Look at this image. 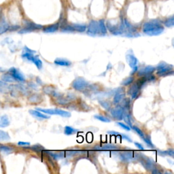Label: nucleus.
Instances as JSON below:
<instances>
[{
	"mask_svg": "<svg viewBox=\"0 0 174 174\" xmlns=\"http://www.w3.org/2000/svg\"><path fill=\"white\" fill-rule=\"evenodd\" d=\"M155 76L154 75L148 74L143 76H141L140 79L135 82H133L127 91V94L130 95L131 99H135L140 96V91L141 89L149 82H153L155 80Z\"/></svg>",
	"mask_w": 174,
	"mask_h": 174,
	"instance_id": "obj_1",
	"label": "nucleus"
},
{
	"mask_svg": "<svg viewBox=\"0 0 174 174\" xmlns=\"http://www.w3.org/2000/svg\"><path fill=\"white\" fill-rule=\"evenodd\" d=\"M165 28L160 21L158 19L146 22L143 24L142 31L144 34L150 36H156L161 34L164 31Z\"/></svg>",
	"mask_w": 174,
	"mask_h": 174,
	"instance_id": "obj_2",
	"label": "nucleus"
},
{
	"mask_svg": "<svg viewBox=\"0 0 174 174\" xmlns=\"http://www.w3.org/2000/svg\"><path fill=\"white\" fill-rule=\"evenodd\" d=\"M155 68L156 70V74L159 77H165L173 74V66L165 62H160Z\"/></svg>",
	"mask_w": 174,
	"mask_h": 174,
	"instance_id": "obj_3",
	"label": "nucleus"
},
{
	"mask_svg": "<svg viewBox=\"0 0 174 174\" xmlns=\"http://www.w3.org/2000/svg\"><path fill=\"white\" fill-rule=\"evenodd\" d=\"M37 110L44 113L48 115H58L60 116L64 117V118H69L71 116V113L67 111L61 110V109H43L40 108H35Z\"/></svg>",
	"mask_w": 174,
	"mask_h": 174,
	"instance_id": "obj_4",
	"label": "nucleus"
},
{
	"mask_svg": "<svg viewBox=\"0 0 174 174\" xmlns=\"http://www.w3.org/2000/svg\"><path fill=\"white\" fill-rule=\"evenodd\" d=\"M89 85V84L88 82L84 78L81 77L76 78L72 84L73 89H74L78 91H84V90L88 88Z\"/></svg>",
	"mask_w": 174,
	"mask_h": 174,
	"instance_id": "obj_5",
	"label": "nucleus"
},
{
	"mask_svg": "<svg viewBox=\"0 0 174 174\" xmlns=\"http://www.w3.org/2000/svg\"><path fill=\"white\" fill-rule=\"evenodd\" d=\"M86 34L90 36H96L101 35L100 29L98 21H90L88 26L86 27Z\"/></svg>",
	"mask_w": 174,
	"mask_h": 174,
	"instance_id": "obj_6",
	"label": "nucleus"
},
{
	"mask_svg": "<svg viewBox=\"0 0 174 174\" xmlns=\"http://www.w3.org/2000/svg\"><path fill=\"white\" fill-rule=\"evenodd\" d=\"M136 158H137L140 160V162L143 166V167L146 169V170L148 171H152L154 169H156V166H155L154 162L152 159H150L148 157H146L144 155H141L140 154H137V156Z\"/></svg>",
	"mask_w": 174,
	"mask_h": 174,
	"instance_id": "obj_7",
	"label": "nucleus"
},
{
	"mask_svg": "<svg viewBox=\"0 0 174 174\" xmlns=\"http://www.w3.org/2000/svg\"><path fill=\"white\" fill-rule=\"evenodd\" d=\"M127 62L129 67L132 69L131 74H133L137 72L138 68V59L133 54H127L126 55Z\"/></svg>",
	"mask_w": 174,
	"mask_h": 174,
	"instance_id": "obj_8",
	"label": "nucleus"
},
{
	"mask_svg": "<svg viewBox=\"0 0 174 174\" xmlns=\"http://www.w3.org/2000/svg\"><path fill=\"white\" fill-rule=\"evenodd\" d=\"M131 128L135 130L136 133H137V135L140 136L141 139H142L144 142H145L147 145H148L149 147H150V148H154V144L152 143V141H151L150 137L148 135L145 134L142 130H141L140 128L136 126H132Z\"/></svg>",
	"mask_w": 174,
	"mask_h": 174,
	"instance_id": "obj_9",
	"label": "nucleus"
},
{
	"mask_svg": "<svg viewBox=\"0 0 174 174\" xmlns=\"http://www.w3.org/2000/svg\"><path fill=\"white\" fill-rule=\"evenodd\" d=\"M42 26L40 24L33 23L31 21H26L25 22V27L24 29H21L19 31V34H25V33H29L34 31L36 29H40L42 28Z\"/></svg>",
	"mask_w": 174,
	"mask_h": 174,
	"instance_id": "obj_10",
	"label": "nucleus"
},
{
	"mask_svg": "<svg viewBox=\"0 0 174 174\" xmlns=\"http://www.w3.org/2000/svg\"><path fill=\"white\" fill-rule=\"evenodd\" d=\"M124 111V108L120 105L116 106V108L110 109V114L111 116H112L114 119L117 120V121H122V117H123Z\"/></svg>",
	"mask_w": 174,
	"mask_h": 174,
	"instance_id": "obj_11",
	"label": "nucleus"
},
{
	"mask_svg": "<svg viewBox=\"0 0 174 174\" xmlns=\"http://www.w3.org/2000/svg\"><path fill=\"white\" fill-rule=\"evenodd\" d=\"M9 73L12 76V78L14 79L15 81L23 82L25 80V78H24V75L15 67H11L9 69Z\"/></svg>",
	"mask_w": 174,
	"mask_h": 174,
	"instance_id": "obj_12",
	"label": "nucleus"
},
{
	"mask_svg": "<svg viewBox=\"0 0 174 174\" xmlns=\"http://www.w3.org/2000/svg\"><path fill=\"white\" fill-rule=\"evenodd\" d=\"M125 97V92L124 90L122 88H120L118 89V91L116 92L115 95L114 97L113 103L114 105H118L121 103Z\"/></svg>",
	"mask_w": 174,
	"mask_h": 174,
	"instance_id": "obj_13",
	"label": "nucleus"
},
{
	"mask_svg": "<svg viewBox=\"0 0 174 174\" xmlns=\"http://www.w3.org/2000/svg\"><path fill=\"white\" fill-rule=\"evenodd\" d=\"M154 71H156L155 67L152 66V65H146V66L141 68L140 70L137 71V76L139 77H141V76L151 74Z\"/></svg>",
	"mask_w": 174,
	"mask_h": 174,
	"instance_id": "obj_14",
	"label": "nucleus"
},
{
	"mask_svg": "<svg viewBox=\"0 0 174 174\" xmlns=\"http://www.w3.org/2000/svg\"><path fill=\"white\" fill-rule=\"evenodd\" d=\"M29 112L31 116L35 117V118L37 119L46 120V119L50 118V116H48L47 114L41 112V111H38L37 110H30L29 111Z\"/></svg>",
	"mask_w": 174,
	"mask_h": 174,
	"instance_id": "obj_15",
	"label": "nucleus"
},
{
	"mask_svg": "<svg viewBox=\"0 0 174 174\" xmlns=\"http://www.w3.org/2000/svg\"><path fill=\"white\" fill-rule=\"evenodd\" d=\"M59 28V23H55L50 24V25L46 26L43 28V32L46 33V34H50V33H54L58 31Z\"/></svg>",
	"mask_w": 174,
	"mask_h": 174,
	"instance_id": "obj_16",
	"label": "nucleus"
},
{
	"mask_svg": "<svg viewBox=\"0 0 174 174\" xmlns=\"http://www.w3.org/2000/svg\"><path fill=\"white\" fill-rule=\"evenodd\" d=\"M54 63L59 65V66H63V67H69L72 65V62L69 61V60L62 59V58H56L54 61Z\"/></svg>",
	"mask_w": 174,
	"mask_h": 174,
	"instance_id": "obj_17",
	"label": "nucleus"
},
{
	"mask_svg": "<svg viewBox=\"0 0 174 174\" xmlns=\"http://www.w3.org/2000/svg\"><path fill=\"white\" fill-rule=\"evenodd\" d=\"M121 159H122L124 161H131L134 159V154L131 152H124L121 154L120 156Z\"/></svg>",
	"mask_w": 174,
	"mask_h": 174,
	"instance_id": "obj_18",
	"label": "nucleus"
},
{
	"mask_svg": "<svg viewBox=\"0 0 174 174\" xmlns=\"http://www.w3.org/2000/svg\"><path fill=\"white\" fill-rule=\"evenodd\" d=\"M108 133L110 135H114V136H116V137H121L122 139H123V140H125L129 141V142H132V140L130 139L129 136L127 135H124V134H122V133H120L118 132H116V131H114V130H110V131H108Z\"/></svg>",
	"mask_w": 174,
	"mask_h": 174,
	"instance_id": "obj_19",
	"label": "nucleus"
},
{
	"mask_svg": "<svg viewBox=\"0 0 174 174\" xmlns=\"http://www.w3.org/2000/svg\"><path fill=\"white\" fill-rule=\"evenodd\" d=\"M10 119L7 115L0 116V128H5L9 126Z\"/></svg>",
	"mask_w": 174,
	"mask_h": 174,
	"instance_id": "obj_20",
	"label": "nucleus"
},
{
	"mask_svg": "<svg viewBox=\"0 0 174 174\" xmlns=\"http://www.w3.org/2000/svg\"><path fill=\"white\" fill-rule=\"evenodd\" d=\"M98 24H99V26L101 35H102V36L105 35L106 34H107V28H106L104 20H103V19H101V20L98 21Z\"/></svg>",
	"mask_w": 174,
	"mask_h": 174,
	"instance_id": "obj_21",
	"label": "nucleus"
},
{
	"mask_svg": "<svg viewBox=\"0 0 174 174\" xmlns=\"http://www.w3.org/2000/svg\"><path fill=\"white\" fill-rule=\"evenodd\" d=\"M74 31L78 32H84L86 29V25L84 24H72Z\"/></svg>",
	"mask_w": 174,
	"mask_h": 174,
	"instance_id": "obj_22",
	"label": "nucleus"
},
{
	"mask_svg": "<svg viewBox=\"0 0 174 174\" xmlns=\"http://www.w3.org/2000/svg\"><path fill=\"white\" fill-rule=\"evenodd\" d=\"M77 129L70 126H65L64 128V134L66 135H72L78 133Z\"/></svg>",
	"mask_w": 174,
	"mask_h": 174,
	"instance_id": "obj_23",
	"label": "nucleus"
},
{
	"mask_svg": "<svg viewBox=\"0 0 174 174\" xmlns=\"http://www.w3.org/2000/svg\"><path fill=\"white\" fill-rule=\"evenodd\" d=\"M2 80L4 82H14V79L12 78V76H11L10 73H7L3 74L1 77Z\"/></svg>",
	"mask_w": 174,
	"mask_h": 174,
	"instance_id": "obj_24",
	"label": "nucleus"
},
{
	"mask_svg": "<svg viewBox=\"0 0 174 174\" xmlns=\"http://www.w3.org/2000/svg\"><path fill=\"white\" fill-rule=\"evenodd\" d=\"M122 120H124L125 122L127 124V125L132 127V122H131V117L129 113H128L127 111H124L123 114V117H122Z\"/></svg>",
	"mask_w": 174,
	"mask_h": 174,
	"instance_id": "obj_25",
	"label": "nucleus"
},
{
	"mask_svg": "<svg viewBox=\"0 0 174 174\" xmlns=\"http://www.w3.org/2000/svg\"><path fill=\"white\" fill-rule=\"evenodd\" d=\"M164 25L167 27H172L174 25V17L173 16H171L170 17L165 19L163 22Z\"/></svg>",
	"mask_w": 174,
	"mask_h": 174,
	"instance_id": "obj_26",
	"label": "nucleus"
},
{
	"mask_svg": "<svg viewBox=\"0 0 174 174\" xmlns=\"http://www.w3.org/2000/svg\"><path fill=\"white\" fill-rule=\"evenodd\" d=\"M135 80V78L133 77V76H129V77L127 78L125 80H124L123 81L121 82V85L124 86H129Z\"/></svg>",
	"mask_w": 174,
	"mask_h": 174,
	"instance_id": "obj_27",
	"label": "nucleus"
},
{
	"mask_svg": "<svg viewBox=\"0 0 174 174\" xmlns=\"http://www.w3.org/2000/svg\"><path fill=\"white\" fill-rule=\"evenodd\" d=\"M158 154L160 156H166V155H168V156H171V157H173V155H174V151L173 149H169L167 150L166 151H160L159 150L158 151Z\"/></svg>",
	"mask_w": 174,
	"mask_h": 174,
	"instance_id": "obj_28",
	"label": "nucleus"
},
{
	"mask_svg": "<svg viewBox=\"0 0 174 174\" xmlns=\"http://www.w3.org/2000/svg\"><path fill=\"white\" fill-rule=\"evenodd\" d=\"M10 135L7 132L0 130V141H8L10 140Z\"/></svg>",
	"mask_w": 174,
	"mask_h": 174,
	"instance_id": "obj_29",
	"label": "nucleus"
},
{
	"mask_svg": "<svg viewBox=\"0 0 174 174\" xmlns=\"http://www.w3.org/2000/svg\"><path fill=\"white\" fill-rule=\"evenodd\" d=\"M99 104L102 106V108L105 109V110H110L111 109V104L110 102H108V101H105V100H102V101H99Z\"/></svg>",
	"mask_w": 174,
	"mask_h": 174,
	"instance_id": "obj_30",
	"label": "nucleus"
},
{
	"mask_svg": "<svg viewBox=\"0 0 174 174\" xmlns=\"http://www.w3.org/2000/svg\"><path fill=\"white\" fill-rule=\"evenodd\" d=\"M33 63H34V65L36 66V67L38 69H41L43 67V63H42V61H41V59H40V57L38 56L37 55H36L35 56V59L34 60V61Z\"/></svg>",
	"mask_w": 174,
	"mask_h": 174,
	"instance_id": "obj_31",
	"label": "nucleus"
},
{
	"mask_svg": "<svg viewBox=\"0 0 174 174\" xmlns=\"http://www.w3.org/2000/svg\"><path fill=\"white\" fill-rule=\"evenodd\" d=\"M94 118L95 119L98 120V121H100L103 122H111L110 118H107V117L103 116L102 115H99V114H95V115L94 116Z\"/></svg>",
	"mask_w": 174,
	"mask_h": 174,
	"instance_id": "obj_32",
	"label": "nucleus"
},
{
	"mask_svg": "<svg viewBox=\"0 0 174 174\" xmlns=\"http://www.w3.org/2000/svg\"><path fill=\"white\" fill-rule=\"evenodd\" d=\"M0 151L6 154H10L13 151V149L12 148H10V146L0 145Z\"/></svg>",
	"mask_w": 174,
	"mask_h": 174,
	"instance_id": "obj_33",
	"label": "nucleus"
},
{
	"mask_svg": "<svg viewBox=\"0 0 174 174\" xmlns=\"http://www.w3.org/2000/svg\"><path fill=\"white\" fill-rule=\"evenodd\" d=\"M8 90V86L6 85L4 82L0 81V92H6Z\"/></svg>",
	"mask_w": 174,
	"mask_h": 174,
	"instance_id": "obj_34",
	"label": "nucleus"
},
{
	"mask_svg": "<svg viewBox=\"0 0 174 174\" xmlns=\"http://www.w3.org/2000/svg\"><path fill=\"white\" fill-rule=\"evenodd\" d=\"M101 150H116L118 149V148L116 146L112 145V144H105V145H103L102 147H101Z\"/></svg>",
	"mask_w": 174,
	"mask_h": 174,
	"instance_id": "obj_35",
	"label": "nucleus"
},
{
	"mask_svg": "<svg viewBox=\"0 0 174 174\" xmlns=\"http://www.w3.org/2000/svg\"><path fill=\"white\" fill-rule=\"evenodd\" d=\"M116 124L125 130H128V131H129V130H130V127L129 126V125L125 124L124 123H122V122H116Z\"/></svg>",
	"mask_w": 174,
	"mask_h": 174,
	"instance_id": "obj_36",
	"label": "nucleus"
},
{
	"mask_svg": "<svg viewBox=\"0 0 174 174\" xmlns=\"http://www.w3.org/2000/svg\"><path fill=\"white\" fill-rule=\"evenodd\" d=\"M31 149L35 151H41L42 150H44V148H43V146H41L40 145H35L34 146H32Z\"/></svg>",
	"mask_w": 174,
	"mask_h": 174,
	"instance_id": "obj_37",
	"label": "nucleus"
},
{
	"mask_svg": "<svg viewBox=\"0 0 174 174\" xmlns=\"http://www.w3.org/2000/svg\"><path fill=\"white\" fill-rule=\"evenodd\" d=\"M50 154V156H53L54 159H61L62 156L60 154H56V153H52V152H50L49 153Z\"/></svg>",
	"mask_w": 174,
	"mask_h": 174,
	"instance_id": "obj_38",
	"label": "nucleus"
},
{
	"mask_svg": "<svg viewBox=\"0 0 174 174\" xmlns=\"http://www.w3.org/2000/svg\"><path fill=\"white\" fill-rule=\"evenodd\" d=\"M134 144H135V146L137 147V148L141 150H144V147L143 146V145L141 143H138V142H135Z\"/></svg>",
	"mask_w": 174,
	"mask_h": 174,
	"instance_id": "obj_39",
	"label": "nucleus"
},
{
	"mask_svg": "<svg viewBox=\"0 0 174 174\" xmlns=\"http://www.w3.org/2000/svg\"><path fill=\"white\" fill-rule=\"evenodd\" d=\"M18 145L19 146H29L30 143L29 142H25V141H18Z\"/></svg>",
	"mask_w": 174,
	"mask_h": 174,
	"instance_id": "obj_40",
	"label": "nucleus"
},
{
	"mask_svg": "<svg viewBox=\"0 0 174 174\" xmlns=\"http://www.w3.org/2000/svg\"><path fill=\"white\" fill-rule=\"evenodd\" d=\"M57 102L59 103V104H61V105L67 104V103L66 100H63V99H59L58 101H57Z\"/></svg>",
	"mask_w": 174,
	"mask_h": 174,
	"instance_id": "obj_41",
	"label": "nucleus"
}]
</instances>
